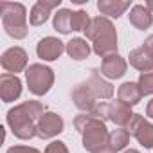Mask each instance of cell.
<instances>
[{
  "mask_svg": "<svg viewBox=\"0 0 153 153\" xmlns=\"http://www.w3.org/2000/svg\"><path fill=\"white\" fill-rule=\"evenodd\" d=\"M43 114H45V106L40 101L29 99V101H24L22 105L11 108L6 115V121L15 137L22 139V140H29L36 135V126Z\"/></svg>",
  "mask_w": 153,
  "mask_h": 153,
  "instance_id": "6da1fadb",
  "label": "cell"
},
{
  "mask_svg": "<svg viewBox=\"0 0 153 153\" xmlns=\"http://www.w3.org/2000/svg\"><path fill=\"white\" fill-rule=\"evenodd\" d=\"M85 36L92 42V51L97 56L108 58L112 54H117V31L110 18L106 16L92 18L88 29L85 31Z\"/></svg>",
  "mask_w": 153,
  "mask_h": 153,
  "instance_id": "7a4b0ae2",
  "label": "cell"
},
{
  "mask_svg": "<svg viewBox=\"0 0 153 153\" xmlns=\"http://www.w3.org/2000/svg\"><path fill=\"white\" fill-rule=\"evenodd\" d=\"M74 128L83 135V148L90 153L108 144L110 133L103 119H97L90 114H79L74 119Z\"/></svg>",
  "mask_w": 153,
  "mask_h": 153,
  "instance_id": "3957f363",
  "label": "cell"
},
{
  "mask_svg": "<svg viewBox=\"0 0 153 153\" xmlns=\"http://www.w3.org/2000/svg\"><path fill=\"white\" fill-rule=\"evenodd\" d=\"M0 15H2V25L6 33L15 38L22 40L29 33L27 25V9L20 2H0Z\"/></svg>",
  "mask_w": 153,
  "mask_h": 153,
  "instance_id": "277c9868",
  "label": "cell"
},
{
  "mask_svg": "<svg viewBox=\"0 0 153 153\" xmlns=\"http://www.w3.org/2000/svg\"><path fill=\"white\" fill-rule=\"evenodd\" d=\"M25 81L34 96H45L54 85V70L42 63H33L25 68Z\"/></svg>",
  "mask_w": 153,
  "mask_h": 153,
  "instance_id": "5b68a950",
  "label": "cell"
},
{
  "mask_svg": "<svg viewBox=\"0 0 153 153\" xmlns=\"http://www.w3.org/2000/svg\"><path fill=\"white\" fill-rule=\"evenodd\" d=\"M128 131L130 135H133L140 146L144 148H153V124L148 123L140 114H133L130 124H128Z\"/></svg>",
  "mask_w": 153,
  "mask_h": 153,
  "instance_id": "8992f818",
  "label": "cell"
},
{
  "mask_svg": "<svg viewBox=\"0 0 153 153\" xmlns=\"http://www.w3.org/2000/svg\"><path fill=\"white\" fill-rule=\"evenodd\" d=\"M65 128V123L61 119V115H58L56 112H45L36 126V137L40 139H52L56 135H59Z\"/></svg>",
  "mask_w": 153,
  "mask_h": 153,
  "instance_id": "52a82bcc",
  "label": "cell"
},
{
  "mask_svg": "<svg viewBox=\"0 0 153 153\" xmlns=\"http://www.w3.org/2000/svg\"><path fill=\"white\" fill-rule=\"evenodd\" d=\"M0 63L9 74H18L27 67V52L22 47H11L2 54Z\"/></svg>",
  "mask_w": 153,
  "mask_h": 153,
  "instance_id": "ba28073f",
  "label": "cell"
},
{
  "mask_svg": "<svg viewBox=\"0 0 153 153\" xmlns=\"http://www.w3.org/2000/svg\"><path fill=\"white\" fill-rule=\"evenodd\" d=\"M63 51H67V45L61 40L54 38V36H45L36 45V54L43 61H54V59H58L63 54Z\"/></svg>",
  "mask_w": 153,
  "mask_h": 153,
  "instance_id": "9c48e42d",
  "label": "cell"
},
{
  "mask_svg": "<svg viewBox=\"0 0 153 153\" xmlns=\"http://www.w3.org/2000/svg\"><path fill=\"white\" fill-rule=\"evenodd\" d=\"M22 94V81L16 74L4 72L0 76V97L4 103L16 101Z\"/></svg>",
  "mask_w": 153,
  "mask_h": 153,
  "instance_id": "30bf717a",
  "label": "cell"
},
{
  "mask_svg": "<svg viewBox=\"0 0 153 153\" xmlns=\"http://www.w3.org/2000/svg\"><path fill=\"white\" fill-rule=\"evenodd\" d=\"M72 101H74L76 106H78L81 112H85V114H90L94 110V106L99 103L97 97L94 96V92L90 90V87L87 85V81L79 83L78 87L72 90Z\"/></svg>",
  "mask_w": 153,
  "mask_h": 153,
  "instance_id": "8fae6325",
  "label": "cell"
},
{
  "mask_svg": "<svg viewBox=\"0 0 153 153\" xmlns=\"http://www.w3.org/2000/svg\"><path fill=\"white\" fill-rule=\"evenodd\" d=\"M126 68H128V63L123 56L119 54H112L108 58H103V63H101V74L106 76L110 79H119L126 74Z\"/></svg>",
  "mask_w": 153,
  "mask_h": 153,
  "instance_id": "7c38bea8",
  "label": "cell"
},
{
  "mask_svg": "<svg viewBox=\"0 0 153 153\" xmlns=\"http://www.w3.org/2000/svg\"><path fill=\"white\" fill-rule=\"evenodd\" d=\"M61 0H38V2L33 6L31 9V15H29V22L31 25L38 27V25H43L47 20H49V15L54 7H59Z\"/></svg>",
  "mask_w": 153,
  "mask_h": 153,
  "instance_id": "4fadbf2b",
  "label": "cell"
},
{
  "mask_svg": "<svg viewBox=\"0 0 153 153\" xmlns=\"http://www.w3.org/2000/svg\"><path fill=\"white\" fill-rule=\"evenodd\" d=\"M87 85L90 87V90L94 92V96H96L97 99H110V97L114 96V87H112V83L106 81V79H103V74H101V70H97V68H94V70L90 72V78L87 79Z\"/></svg>",
  "mask_w": 153,
  "mask_h": 153,
  "instance_id": "5bb4252c",
  "label": "cell"
},
{
  "mask_svg": "<svg viewBox=\"0 0 153 153\" xmlns=\"http://www.w3.org/2000/svg\"><path fill=\"white\" fill-rule=\"evenodd\" d=\"M133 117V112H131V106L124 105L123 101H114L108 105V121H112L114 124L124 128L130 124Z\"/></svg>",
  "mask_w": 153,
  "mask_h": 153,
  "instance_id": "9a60e30c",
  "label": "cell"
},
{
  "mask_svg": "<svg viewBox=\"0 0 153 153\" xmlns=\"http://www.w3.org/2000/svg\"><path fill=\"white\" fill-rule=\"evenodd\" d=\"M128 18H130V24L135 29H139V31L149 29L151 24H153V13L146 6H142V4L133 6L131 11H130V15H128Z\"/></svg>",
  "mask_w": 153,
  "mask_h": 153,
  "instance_id": "2e32d148",
  "label": "cell"
},
{
  "mask_svg": "<svg viewBox=\"0 0 153 153\" xmlns=\"http://www.w3.org/2000/svg\"><path fill=\"white\" fill-rule=\"evenodd\" d=\"M97 9L106 18H119L121 15H124L126 9H130V2L128 0H99Z\"/></svg>",
  "mask_w": 153,
  "mask_h": 153,
  "instance_id": "e0dca14e",
  "label": "cell"
},
{
  "mask_svg": "<svg viewBox=\"0 0 153 153\" xmlns=\"http://www.w3.org/2000/svg\"><path fill=\"white\" fill-rule=\"evenodd\" d=\"M117 97H119V101H123L124 105H128V106H135V105L142 99V92H140V88H139L137 83L126 81V83H123V85L119 87V90H117Z\"/></svg>",
  "mask_w": 153,
  "mask_h": 153,
  "instance_id": "ac0fdd59",
  "label": "cell"
},
{
  "mask_svg": "<svg viewBox=\"0 0 153 153\" xmlns=\"http://www.w3.org/2000/svg\"><path fill=\"white\" fill-rule=\"evenodd\" d=\"M92 52V47L90 43H87V40L83 38H72L68 43H67V54L76 59V61H81V59H87Z\"/></svg>",
  "mask_w": 153,
  "mask_h": 153,
  "instance_id": "d6986e66",
  "label": "cell"
},
{
  "mask_svg": "<svg viewBox=\"0 0 153 153\" xmlns=\"http://www.w3.org/2000/svg\"><path fill=\"white\" fill-rule=\"evenodd\" d=\"M128 59H130V65H131L133 68L140 70V72H146V70L153 68V58L146 52V49H144L142 45L137 47V49H133V51L130 52Z\"/></svg>",
  "mask_w": 153,
  "mask_h": 153,
  "instance_id": "ffe728a7",
  "label": "cell"
},
{
  "mask_svg": "<svg viewBox=\"0 0 153 153\" xmlns=\"http://www.w3.org/2000/svg\"><path fill=\"white\" fill-rule=\"evenodd\" d=\"M72 15L74 11L70 9H58V13L54 15V22H52L54 29L61 34H68L72 31Z\"/></svg>",
  "mask_w": 153,
  "mask_h": 153,
  "instance_id": "44dd1931",
  "label": "cell"
},
{
  "mask_svg": "<svg viewBox=\"0 0 153 153\" xmlns=\"http://www.w3.org/2000/svg\"><path fill=\"white\" fill-rule=\"evenodd\" d=\"M128 142H130V131H128L126 128H117V130H114V131L110 133L108 144H110L115 151L124 149Z\"/></svg>",
  "mask_w": 153,
  "mask_h": 153,
  "instance_id": "7402d4cb",
  "label": "cell"
},
{
  "mask_svg": "<svg viewBox=\"0 0 153 153\" xmlns=\"http://www.w3.org/2000/svg\"><path fill=\"white\" fill-rule=\"evenodd\" d=\"M137 85H139L142 96H153V68H149L146 72H140Z\"/></svg>",
  "mask_w": 153,
  "mask_h": 153,
  "instance_id": "603a6c76",
  "label": "cell"
},
{
  "mask_svg": "<svg viewBox=\"0 0 153 153\" xmlns=\"http://www.w3.org/2000/svg\"><path fill=\"white\" fill-rule=\"evenodd\" d=\"M92 18L88 16L87 11H74L72 15V31H87L88 25H90Z\"/></svg>",
  "mask_w": 153,
  "mask_h": 153,
  "instance_id": "cb8c5ba5",
  "label": "cell"
},
{
  "mask_svg": "<svg viewBox=\"0 0 153 153\" xmlns=\"http://www.w3.org/2000/svg\"><path fill=\"white\" fill-rule=\"evenodd\" d=\"M43 153H68V148L61 140H52L51 144H47Z\"/></svg>",
  "mask_w": 153,
  "mask_h": 153,
  "instance_id": "d4e9b609",
  "label": "cell"
},
{
  "mask_svg": "<svg viewBox=\"0 0 153 153\" xmlns=\"http://www.w3.org/2000/svg\"><path fill=\"white\" fill-rule=\"evenodd\" d=\"M7 153H40V149L31 148V146H11Z\"/></svg>",
  "mask_w": 153,
  "mask_h": 153,
  "instance_id": "484cf974",
  "label": "cell"
},
{
  "mask_svg": "<svg viewBox=\"0 0 153 153\" xmlns=\"http://www.w3.org/2000/svg\"><path fill=\"white\" fill-rule=\"evenodd\" d=\"M142 47L146 49V52L153 58V34H149L146 40H144V43H142Z\"/></svg>",
  "mask_w": 153,
  "mask_h": 153,
  "instance_id": "4316f807",
  "label": "cell"
},
{
  "mask_svg": "<svg viewBox=\"0 0 153 153\" xmlns=\"http://www.w3.org/2000/svg\"><path fill=\"white\" fill-rule=\"evenodd\" d=\"M94 153H117V151H115L110 144H105L103 148H99V149H97V151H94Z\"/></svg>",
  "mask_w": 153,
  "mask_h": 153,
  "instance_id": "83f0119b",
  "label": "cell"
},
{
  "mask_svg": "<svg viewBox=\"0 0 153 153\" xmlns=\"http://www.w3.org/2000/svg\"><path fill=\"white\" fill-rule=\"evenodd\" d=\"M146 115L149 117V119H153V99L148 103V106H146Z\"/></svg>",
  "mask_w": 153,
  "mask_h": 153,
  "instance_id": "f1b7e54d",
  "label": "cell"
},
{
  "mask_svg": "<svg viewBox=\"0 0 153 153\" xmlns=\"http://www.w3.org/2000/svg\"><path fill=\"white\" fill-rule=\"evenodd\" d=\"M144 6H146V7H148V9H149L151 13H153V0H148V2H146Z\"/></svg>",
  "mask_w": 153,
  "mask_h": 153,
  "instance_id": "f546056e",
  "label": "cell"
},
{
  "mask_svg": "<svg viewBox=\"0 0 153 153\" xmlns=\"http://www.w3.org/2000/svg\"><path fill=\"white\" fill-rule=\"evenodd\" d=\"M124 153H140V151H137V149H126Z\"/></svg>",
  "mask_w": 153,
  "mask_h": 153,
  "instance_id": "4dcf8cb0",
  "label": "cell"
}]
</instances>
